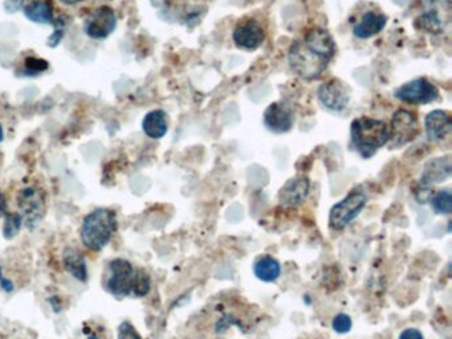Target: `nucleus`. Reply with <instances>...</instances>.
<instances>
[{
    "mask_svg": "<svg viewBox=\"0 0 452 339\" xmlns=\"http://www.w3.org/2000/svg\"><path fill=\"white\" fill-rule=\"evenodd\" d=\"M388 18L379 12H366L354 27V35L358 39H370L378 35L386 25Z\"/></svg>",
    "mask_w": 452,
    "mask_h": 339,
    "instance_id": "17",
    "label": "nucleus"
},
{
    "mask_svg": "<svg viewBox=\"0 0 452 339\" xmlns=\"http://www.w3.org/2000/svg\"><path fill=\"white\" fill-rule=\"evenodd\" d=\"M3 138H4V131H3V127H1V125H0V142L3 140Z\"/></svg>",
    "mask_w": 452,
    "mask_h": 339,
    "instance_id": "32",
    "label": "nucleus"
},
{
    "mask_svg": "<svg viewBox=\"0 0 452 339\" xmlns=\"http://www.w3.org/2000/svg\"><path fill=\"white\" fill-rule=\"evenodd\" d=\"M310 183L307 178H293L279 191V201L284 207H297L304 203L309 194Z\"/></svg>",
    "mask_w": 452,
    "mask_h": 339,
    "instance_id": "13",
    "label": "nucleus"
},
{
    "mask_svg": "<svg viewBox=\"0 0 452 339\" xmlns=\"http://www.w3.org/2000/svg\"><path fill=\"white\" fill-rule=\"evenodd\" d=\"M117 339H142V337L129 321H125L117 329Z\"/></svg>",
    "mask_w": 452,
    "mask_h": 339,
    "instance_id": "24",
    "label": "nucleus"
},
{
    "mask_svg": "<svg viewBox=\"0 0 452 339\" xmlns=\"http://www.w3.org/2000/svg\"><path fill=\"white\" fill-rule=\"evenodd\" d=\"M351 143L364 158H371L390 140L389 125L384 121L360 117L353 121L350 127Z\"/></svg>",
    "mask_w": 452,
    "mask_h": 339,
    "instance_id": "3",
    "label": "nucleus"
},
{
    "mask_svg": "<svg viewBox=\"0 0 452 339\" xmlns=\"http://www.w3.org/2000/svg\"><path fill=\"white\" fill-rule=\"evenodd\" d=\"M336 42L327 29L313 28L303 40L290 45L288 61L292 71L303 80L313 81L321 77L334 58Z\"/></svg>",
    "mask_w": 452,
    "mask_h": 339,
    "instance_id": "1",
    "label": "nucleus"
},
{
    "mask_svg": "<svg viewBox=\"0 0 452 339\" xmlns=\"http://www.w3.org/2000/svg\"><path fill=\"white\" fill-rule=\"evenodd\" d=\"M368 198L361 191H351L347 198L333 205L329 214V225L334 231H341L355 219L366 205Z\"/></svg>",
    "mask_w": 452,
    "mask_h": 339,
    "instance_id": "5",
    "label": "nucleus"
},
{
    "mask_svg": "<svg viewBox=\"0 0 452 339\" xmlns=\"http://www.w3.org/2000/svg\"><path fill=\"white\" fill-rule=\"evenodd\" d=\"M60 1L64 3V4H66V5H75V4L80 3L82 0H60Z\"/></svg>",
    "mask_w": 452,
    "mask_h": 339,
    "instance_id": "31",
    "label": "nucleus"
},
{
    "mask_svg": "<svg viewBox=\"0 0 452 339\" xmlns=\"http://www.w3.org/2000/svg\"><path fill=\"white\" fill-rule=\"evenodd\" d=\"M391 147H401L409 143L419 134L418 118L409 110L399 109L394 113L390 126Z\"/></svg>",
    "mask_w": 452,
    "mask_h": 339,
    "instance_id": "7",
    "label": "nucleus"
},
{
    "mask_svg": "<svg viewBox=\"0 0 452 339\" xmlns=\"http://www.w3.org/2000/svg\"><path fill=\"white\" fill-rule=\"evenodd\" d=\"M116 27H117V16L114 11L108 5L96 8L84 23L85 34L95 40L106 39L108 36L112 35Z\"/></svg>",
    "mask_w": 452,
    "mask_h": 339,
    "instance_id": "9",
    "label": "nucleus"
},
{
    "mask_svg": "<svg viewBox=\"0 0 452 339\" xmlns=\"http://www.w3.org/2000/svg\"><path fill=\"white\" fill-rule=\"evenodd\" d=\"M144 133L151 140H161L167 133V116L164 110H153L146 114L142 122Z\"/></svg>",
    "mask_w": 452,
    "mask_h": 339,
    "instance_id": "18",
    "label": "nucleus"
},
{
    "mask_svg": "<svg viewBox=\"0 0 452 339\" xmlns=\"http://www.w3.org/2000/svg\"><path fill=\"white\" fill-rule=\"evenodd\" d=\"M86 339H100V338H99L97 336H95V334H90V336H89V337H88V338Z\"/></svg>",
    "mask_w": 452,
    "mask_h": 339,
    "instance_id": "33",
    "label": "nucleus"
},
{
    "mask_svg": "<svg viewBox=\"0 0 452 339\" xmlns=\"http://www.w3.org/2000/svg\"><path fill=\"white\" fill-rule=\"evenodd\" d=\"M7 210H8L7 199H5L4 194L0 192V216H4L7 214Z\"/></svg>",
    "mask_w": 452,
    "mask_h": 339,
    "instance_id": "29",
    "label": "nucleus"
},
{
    "mask_svg": "<svg viewBox=\"0 0 452 339\" xmlns=\"http://www.w3.org/2000/svg\"><path fill=\"white\" fill-rule=\"evenodd\" d=\"M24 0H5L4 8L7 12H16L23 7Z\"/></svg>",
    "mask_w": 452,
    "mask_h": 339,
    "instance_id": "27",
    "label": "nucleus"
},
{
    "mask_svg": "<svg viewBox=\"0 0 452 339\" xmlns=\"http://www.w3.org/2000/svg\"><path fill=\"white\" fill-rule=\"evenodd\" d=\"M353 326V322L348 314H337L333 321H331V327L336 333L338 334H347L349 333L350 329Z\"/></svg>",
    "mask_w": 452,
    "mask_h": 339,
    "instance_id": "23",
    "label": "nucleus"
},
{
    "mask_svg": "<svg viewBox=\"0 0 452 339\" xmlns=\"http://www.w3.org/2000/svg\"><path fill=\"white\" fill-rule=\"evenodd\" d=\"M427 138L432 142L444 140L451 131V117L444 110H434L425 118Z\"/></svg>",
    "mask_w": 452,
    "mask_h": 339,
    "instance_id": "14",
    "label": "nucleus"
},
{
    "mask_svg": "<svg viewBox=\"0 0 452 339\" xmlns=\"http://www.w3.org/2000/svg\"><path fill=\"white\" fill-rule=\"evenodd\" d=\"M255 276L264 282H273L281 275V265L272 256H262L253 265Z\"/></svg>",
    "mask_w": 452,
    "mask_h": 339,
    "instance_id": "19",
    "label": "nucleus"
},
{
    "mask_svg": "<svg viewBox=\"0 0 452 339\" xmlns=\"http://www.w3.org/2000/svg\"><path fill=\"white\" fill-rule=\"evenodd\" d=\"M431 205L436 214L449 215L452 211V195L449 190L438 191L431 199Z\"/></svg>",
    "mask_w": 452,
    "mask_h": 339,
    "instance_id": "22",
    "label": "nucleus"
},
{
    "mask_svg": "<svg viewBox=\"0 0 452 339\" xmlns=\"http://www.w3.org/2000/svg\"><path fill=\"white\" fill-rule=\"evenodd\" d=\"M23 227V218L19 212L5 214L4 215V224H3V236L4 239L12 240L16 238Z\"/></svg>",
    "mask_w": 452,
    "mask_h": 339,
    "instance_id": "21",
    "label": "nucleus"
},
{
    "mask_svg": "<svg viewBox=\"0 0 452 339\" xmlns=\"http://www.w3.org/2000/svg\"><path fill=\"white\" fill-rule=\"evenodd\" d=\"M49 303H51L53 312H56V313L62 312V303L59 301V297H52V299H49Z\"/></svg>",
    "mask_w": 452,
    "mask_h": 339,
    "instance_id": "30",
    "label": "nucleus"
},
{
    "mask_svg": "<svg viewBox=\"0 0 452 339\" xmlns=\"http://www.w3.org/2000/svg\"><path fill=\"white\" fill-rule=\"evenodd\" d=\"M264 123L269 131L275 134H284L293 126V114L286 105L273 102L264 112Z\"/></svg>",
    "mask_w": 452,
    "mask_h": 339,
    "instance_id": "12",
    "label": "nucleus"
},
{
    "mask_svg": "<svg viewBox=\"0 0 452 339\" xmlns=\"http://www.w3.org/2000/svg\"><path fill=\"white\" fill-rule=\"evenodd\" d=\"M47 68H48V62L41 60V59L28 58L25 60V69L29 75H38V73L44 72Z\"/></svg>",
    "mask_w": 452,
    "mask_h": 339,
    "instance_id": "25",
    "label": "nucleus"
},
{
    "mask_svg": "<svg viewBox=\"0 0 452 339\" xmlns=\"http://www.w3.org/2000/svg\"><path fill=\"white\" fill-rule=\"evenodd\" d=\"M16 200L23 223H25L28 228L36 227L42 219L45 211V200L42 191L34 186L24 187L19 191Z\"/></svg>",
    "mask_w": 452,
    "mask_h": 339,
    "instance_id": "6",
    "label": "nucleus"
},
{
    "mask_svg": "<svg viewBox=\"0 0 452 339\" xmlns=\"http://www.w3.org/2000/svg\"><path fill=\"white\" fill-rule=\"evenodd\" d=\"M1 279H3V268L0 266V281H1Z\"/></svg>",
    "mask_w": 452,
    "mask_h": 339,
    "instance_id": "34",
    "label": "nucleus"
},
{
    "mask_svg": "<svg viewBox=\"0 0 452 339\" xmlns=\"http://www.w3.org/2000/svg\"><path fill=\"white\" fill-rule=\"evenodd\" d=\"M318 99L321 103L331 112H342L348 108L350 92L348 86L340 80H329L318 89Z\"/></svg>",
    "mask_w": 452,
    "mask_h": 339,
    "instance_id": "10",
    "label": "nucleus"
},
{
    "mask_svg": "<svg viewBox=\"0 0 452 339\" xmlns=\"http://www.w3.org/2000/svg\"><path fill=\"white\" fill-rule=\"evenodd\" d=\"M398 339H425V337H423V334L418 329L409 327V329H405L399 334V338Z\"/></svg>",
    "mask_w": 452,
    "mask_h": 339,
    "instance_id": "26",
    "label": "nucleus"
},
{
    "mask_svg": "<svg viewBox=\"0 0 452 339\" xmlns=\"http://www.w3.org/2000/svg\"><path fill=\"white\" fill-rule=\"evenodd\" d=\"M395 97L410 105H423L438 100L439 90L426 79H415L398 88L395 90Z\"/></svg>",
    "mask_w": 452,
    "mask_h": 339,
    "instance_id": "8",
    "label": "nucleus"
},
{
    "mask_svg": "<svg viewBox=\"0 0 452 339\" xmlns=\"http://www.w3.org/2000/svg\"><path fill=\"white\" fill-rule=\"evenodd\" d=\"M266 38L264 29L255 21H248L239 24L234 31V41L238 47L253 51L258 49Z\"/></svg>",
    "mask_w": 452,
    "mask_h": 339,
    "instance_id": "11",
    "label": "nucleus"
},
{
    "mask_svg": "<svg viewBox=\"0 0 452 339\" xmlns=\"http://www.w3.org/2000/svg\"><path fill=\"white\" fill-rule=\"evenodd\" d=\"M118 229L117 215L110 208H97L82 220L80 238L85 248L93 252L103 251Z\"/></svg>",
    "mask_w": 452,
    "mask_h": 339,
    "instance_id": "2",
    "label": "nucleus"
},
{
    "mask_svg": "<svg viewBox=\"0 0 452 339\" xmlns=\"http://www.w3.org/2000/svg\"><path fill=\"white\" fill-rule=\"evenodd\" d=\"M0 288L5 292V293H11L14 290V282L11 279H3L0 281Z\"/></svg>",
    "mask_w": 452,
    "mask_h": 339,
    "instance_id": "28",
    "label": "nucleus"
},
{
    "mask_svg": "<svg viewBox=\"0 0 452 339\" xmlns=\"http://www.w3.org/2000/svg\"><path fill=\"white\" fill-rule=\"evenodd\" d=\"M24 15L27 19L39 24H51L53 21V10L48 1L36 0L24 7Z\"/></svg>",
    "mask_w": 452,
    "mask_h": 339,
    "instance_id": "20",
    "label": "nucleus"
},
{
    "mask_svg": "<svg viewBox=\"0 0 452 339\" xmlns=\"http://www.w3.org/2000/svg\"><path fill=\"white\" fill-rule=\"evenodd\" d=\"M451 160L450 157L446 158H436L427 163L425 167L420 184L422 187L429 188L434 183H440L449 179L451 177Z\"/></svg>",
    "mask_w": 452,
    "mask_h": 339,
    "instance_id": "15",
    "label": "nucleus"
},
{
    "mask_svg": "<svg viewBox=\"0 0 452 339\" xmlns=\"http://www.w3.org/2000/svg\"><path fill=\"white\" fill-rule=\"evenodd\" d=\"M141 269L125 259H113L108 264L105 275V289L117 299L134 296Z\"/></svg>",
    "mask_w": 452,
    "mask_h": 339,
    "instance_id": "4",
    "label": "nucleus"
},
{
    "mask_svg": "<svg viewBox=\"0 0 452 339\" xmlns=\"http://www.w3.org/2000/svg\"><path fill=\"white\" fill-rule=\"evenodd\" d=\"M62 266L73 279L80 282H86L88 265H86V260L79 249L66 248L62 252Z\"/></svg>",
    "mask_w": 452,
    "mask_h": 339,
    "instance_id": "16",
    "label": "nucleus"
}]
</instances>
